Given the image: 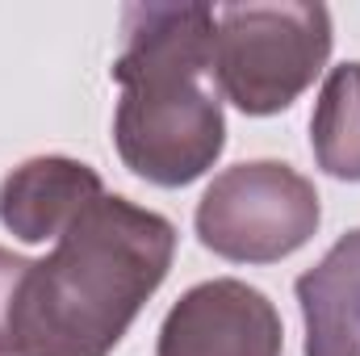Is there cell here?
<instances>
[{"label":"cell","instance_id":"obj_8","mask_svg":"<svg viewBox=\"0 0 360 356\" xmlns=\"http://www.w3.org/2000/svg\"><path fill=\"white\" fill-rule=\"evenodd\" d=\"M310 147L327 177L360 180V63L331 68L314 101Z\"/></svg>","mask_w":360,"mask_h":356},{"label":"cell","instance_id":"obj_9","mask_svg":"<svg viewBox=\"0 0 360 356\" xmlns=\"http://www.w3.org/2000/svg\"><path fill=\"white\" fill-rule=\"evenodd\" d=\"M30 272L25 256H13L8 248H0V352H13V310H17V293H21V281Z\"/></svg>","mask_w":360,"mask_h":356},{"label":"cell","instance_id":"obj_1","mask_svg":"<svg viewBox=\"0 0 360 356\" xmlns=\"http://www.w3.org/2000/svg\"><path fill=\"white\" fill-rule=\"evenodd\" d=\"M176 256V227L101 193L30 272L13 310L17 356H109Z\"/></svg>","mask_w":360,"mask_h":356},{"label":"cell","instance_id":"obj_5","mask_svg":"<svg viewBox=\"0 0 360 356\" xmlns=\"http://www.w3.org/2000/svg\"><path fill=\"white\" fill-rule=\"evenodd\" d=\"M285 331L269 298L235 276L193 285L160 327L155 356H281Z\"/></svg>","mask_w":360,"mask_h":356},{"label":"cell","instance_id":"obj_6","mask_svg":"<svg viewBox=\"0 0 360 356\" xmlns=\"http://www.w3.org/2000/svg\"><path fill=\"white\" fill-rule=\"evenodd\" d=\"M101 193V177L89 164L68 155H38L4 177L0 222L21 243H46L59 239Z\"/></svg>","mask_w":360,"mask_h":356},{"label":"cell","instance_id":"obj_4","mask_svg":"<svg viewBox=\"0 0 360 356\" xmlns=\"http://www.w3.org/2000/svg\"><path fill=\"white\" fill-rule=\"evenodd\" d=\"M323 205L314 184L276 160L235 164L197 201V239L235 265H276L306 248Z\"/></svg>","mask_w":360,"mask_h":356},{"label":"cell","instance_id":"obj_2","mask_svg":"<svg viewBox=\"0 0 360 356\" xmlns=\"http://www.w3.org/2000/svg\"><path fill=\"white\" fill-rule=\"evenodd\" d=\"M218 13L205 4H130L122 13V84L113 143L134 177L160 189L193 184L226 147L222 92L214 80Z\"/></svg>","mask_w":360,"mask_h":356},{"label":"cell","instance_id":"obj_10","mask_svg":"<svg viewBox=\"0 0 360 356\" xmlns=\"http://www.w3.org/2000/svg\"><path fill=\"white\" fill-rule=\"evenodd\" d=\"M0 356H8V352H0Z\"/></svg>","mask_w":360,"mask_h":356},{"label":"cell","instance_id":"obj_3","mask_svg":"<svg viewBox=\"0 0 360 356\" xmlns=\"http://www.w3.org/2000/svg\"><path fill=\"white\" fill-rule=\"evenodd\" d=\"M331 55V13L323 4H226L214 34L218 92L248 117L289 109Z\"/></svg>","mask_w":360,"mask_h":356},{"label":"cell","instance_id":"obj_7","mask_svg":"<svg viewBox=\"0 0 360 356\" xmlns=\"http://www.w3.org/2000/svg\"><path fill=\"white\" fill-rule=\"evenodd\" d=\"M306 356H360V231L297 276Z\"/></svg>","mask_w":360,"mask_h":356}]
</instances>
